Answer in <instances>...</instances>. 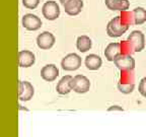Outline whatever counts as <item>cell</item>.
I'll return each instance as SVG.
<instances>
[{
	"instance_id": "5",
	"label": "cell",
	"mask_w": 146,
	"mask_h": 137,
	"mask_svg": "<svg viewBox=\"0 0 146 137\" xmlns=\"http://www.w3.org/2000/svg\"><path fill=\"white\" fill-rule=\"evenodd\" d=\"M42 13L48 21H55L60 16V7L55 1H47L43 5Z\"/></svg>"
},
{
	"instance_id": "2",
	"label": "cell",
	"mask_w": 146,
	"mask_h": 137,
	"mask_svg": "<svg viewBox=\"0 0 146 137\" xmlns=\"http://www.w3.org/2000/svg\"><path fill=\"white\" fill-rule=\"evenodd\" d=\"M81 66V57L76 53H70L66 55L61 61V67L63 70L75 71Z\"/></svg>"
},
{
	"instance_id": "4",
	"label": "cell",
	"mask_w": 146,
	"mask_h": 137,
	"mask_svg": "<svg viewBox=\"0 0 146 137\" xmlns=\"http://www.w3.org/2000/svg\"><path fill=\"white\" fill-rule=\"evenodd\" d=\"M71 87L77 94H85L90 88V81L86 76L78 74L71 80Z\"/></svg>"
},
{
	"instance_id": "11",
	"label": "cell",
	"mask_w": 146,
	"mask_h": 137,
	"mask_svg": "<svg viewBox=\"0 0 146 137\" xmlns=\"http://www.w3.org/2000/svg\"><path fill=\"white\" fill-rule=\"evenodd\" d=\"M41 76L46 81L52 82L59 76V69L55 64H48L41 69Z\"/></svg>"
},
{
	"instance_id": "6",
	"label": "cell",
	"mask_w": 146,
	"mask_h": 137,
	"mask_svg": "<svg viewBox=\"0 0 146 137\" xmlns=\"http://www.w3.org/2000/svg\"><path fill=\"white\" fill-rule=\"evenodd\" d=\"M35 94V88L33 84L29 81H21L18 82V98L21 102H27L33 98Z\"/></svg>"
},
{
	"instance_id": "24",
	"label": "cell",
	"mask_w": 146,
	"mask_h": 137,
	"mask_svg": "<svg viewBox=\"0 0 146 137\" xmlns=\"http://www.w3.org/2000/svg\"><path fill=\"white\" fill-rule=\"evenodd\" d=\"M60 1V3H61L62 5H64L65 4V2H66V1H68V0H59Z\"/></svg>"
},
{
	"instance_id": "17",
	"label": "cell",
	"mask_w": 146,
	"mask_h": 137,
	"mask_svg": "<svg viewBox=\"0 0 146 137\" xmlns=\"http://www.w3.org/2000/svg\"><path fill=\"white\" fill-rule=\"evenodd\" d=\"M91 46H92V42H91V39L89 37L87 36L78 37L77 41H76V47H77L78 51H80L81 53H85L88 50H90Z\"/></svg>"
},
{
	"instance_id": "12",
	"label": "cell",
	"mask_w": 146,
	"mask_h": 137,
	"mask_svg": "<svg viewBox=\"0 0 146 137\" xmlns=\"http://www.w3.org/2000/svg\"><path fill=\"white\" fill-rule=\"evenodd\" d=\"M65 12L70 16H75L79 14L83 7V1L82 0H68L63 5Z\"/></svg>"
},
{
	"instance_id": "8",
	"label": "cell",
	"mask_w": 146,
	"mask_h": 137,
	"mask_svg": "<svg viewBox=\"0 0 146 137\" xmlns=\"http://www.w3.org/2000/svg\"><path fill=\"white\" fill-rule=\"evenodd\" d=\"M21 23H23V27L25 29H27V31H33V32L38 31L42 27L41 18L32 13L25 14L23 16V19H21Z\"/></svg>"
},
{
	"instance_id": "15",
	"label": "cell",
	"mask_w": 146,
	"mask_h": 137,
	"mask_svg": "<svg viewBox=\"0 0 146 137\" xmlns=\"http://www.w3.org/2000/svg\"><path fill=\"white\" fill-rule=\"evenodd\" d=\"M122 53L121 43H111L107 46L105 50V56L108 61H114L115 58Z\"/></svg>"
},
{
	"instance_id": "1",
	"label": "cell",
	"mask_w": 146,
	"mask_h": 137,
	"mask_svg": "<svg viewBox=\"0 0 146 137\" xmlns=\"http://www.w3.org/2000/svg\"><path fill=\"white\" fill-rule=\"evenodd\" d=\"M130 25L122 21L121 16H116L107 25V34L111 38H119L128 31Z\"/></svg>"
},
{
	"instance_id": "19",
	"label": "cell",
	"mask_w": 146,
	"mask_h": 137,
	"mask_svg": "<svg viewBox=\"0 0 146 137\" xmlns=\"http://www.w3.org/2000/svg\"><path fill=\"white\" fill-rule=\"evenodd\" d=\"M121 72L122 74L120 82H122V83H134V70H122Z\"/></svg>"
},
{
	"instance_id": "14",
	"label": "cell",
	"mask_w": 146,
	"mask_h": 137,
	"mask_svg": "<svg viewBox=\"0 0 146 137\" xmlns=\"http://www.w3.org/2000/svg\"><path fill=\"white\" fill-rule=\"evenodd\" d=\"M72 76L70 75H65L60 79V81L57 83L56 86V90L59 94H68L71 90V80H72Z\"/></svg>"
},
{
	"instance_id": "23",
	"label": "cell",
	"mask_w": 146,
	"mask_h": 137,
	"mask_svg": "<svg viewBox=\"0 0 146 137\" xmlns=\"http://www.w3.org/2000/svg\"><path fill=\"white\" fill-rule=\"evenodd\" d=\"M108 111H110V112H111V111H122V112H123L124 110L122 109L121 107H119V106H113V107L109 108Z\"/></svg>"
},
{
	"instance_id": "3",
	"label": "cell",
	"mask_w": 146,
	"mask_h": 137,
	"mask_svg": "<svg viewBox=\"0 0 146 137\" xmlns=\"http://www.w3.org/2000/svg\"><path fill=\"white\" fill-rule=\"evenodd\" d=\"M115 65L117 68L120 70H134L135 68V60L134 58L131 56V54H124V53H120V54L115 58L114 60Z\"/></svg>"
},
{
	"instance_id": "16",
	"label": "cell",
	"mask_w": 146,
	"mask_h": 137,
	"mask_svg": "<svg viewBox=\"0 0 146 137\" xmlns=\"http://www.w3.org/2000/svg\"><path fill=\"white\" fill-rule=\"evenodd\" d=\"M103 64L102 58L96 54H89L85 57V66L89 70H98Z\"/></svg>"
},
{
	"instance_id": "20",
	"label": "cell",
	"mask_w": 146,
	"mask_h": 137,
	"mask_svg": "<svg viewBox=\"0 0 146 137\" xmlns=\"http://www.w3.org/2000/svg\"><path fill=\"white\" fill-rule=\"evenodd\" d=\"M135 88V83H122V82H118V89L124 94H129L133 92Z\"/></svg>"
},
{
	"instance_id": "9",
	"label": "cell",
	"mask_w": 146,
	"mask_h": 137,
	"mask_svg": "<svg viewBox=\"0 0 146 137\" xmlns=\"http://www.w3.org/2000/svg\"><path fill=\"white\" fill-rule=\"evenodd\" d=\"M128 41L132 43L134 52H141L145 47V37L141 31H133L128 36Z\"/></svg>"
},
{
	"instance_id": "18",
	"label": "cell",
	"mask_w": 146,
	"mask_h": 137,
	"mask_svg": "<svg viewBox=\"0 0 146 137\" xmlns=\"http://www.w3.org/2000/svg\"><path fill=\"white\" fill-rule=\"evenodd\" d=\"M132 12V17L134 21V25H141L146 23V10L143 7H136Z\"/></svg>"
},
{
	"instance_id": "21",
	"label": "cell",
	"mask_w": 146,
	"mask_h": 137,
	"mask_svg": "<svg viewBox=\"0 0 146 137\" xmlns=\"http://www.w3.org/2000/svg\"><path fill=\"white\" fill-rule=\"evenodd\" d=\"M41 0H23V5L27 9H36Z\"/></svg>"
},
{
	"instance_id": "10",
	"label": "cell",
	"mask_w": 146,
	"mask_h": 137,
	"mask_svg": "<svg viewBox=\"0 0 146 137\" xmlns=\"http://www.w3.org/2000/svg\"><path fill=\"white\" fill-rule=\"evenodd\" d=\"M36 62V56L32 51L23 50L18 53V64L23 68H29Z\"/></svg>"
},
{
	"instance_id": "13",
	"label": "cell",
	"mask_w": 146,
	"mask_h": 137,
	"mask_svg": "<svg viewBox=\"0 0 146 137\" xmlns=\"http://www.w3.org/2000/svg\"><path fill=\"white\" fill-rule=\"evenodd\" d=\"M105 3L106 6L113 11H127L130 7V2L128 0H105Z\"/></svg>"
},
{
	"instance_id": "7",
	"label": "cell",
	"mask_w": 146,
	"mask_h": 137,
	"mask_svg": "<svg viewBox=\"0 0 146 137\" xmlns=\"http://www.w3.org/2000/svg\"><path fill=\"white\" fill-rule=\"evenodd\" d=\"M56 38L50 32H43L36 37V45L41 50H49L55 45Z\"/></svg>"
},
{
	"instance_id": "22",
	"label": "cell",
	"mask_w": 146,
	"mask_h": 137,
	"mask_svg": "<svg viewBox=\"0 0 146 137\" xmlns=\"http://www.w3.org/2000/svg\"><path fill=\"white\" fill-rule=\"evenodd\" d=\"M138 89H139L140 94H141L142 96H144V98H146V77H143L140 80Z\"/></svg>"
}]
</instances>
